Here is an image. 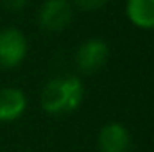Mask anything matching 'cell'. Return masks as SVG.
Wrapping results in <instances>:
<instances>
[{
	"instance_id": "6",
	"label": "cell",
	"mask_w": 154,
	"mask_h": 152,
	"mask_svg": "<svg viewBox=\"0 0 154 152\" xmlns=\"http://www.w3.org/2000/svg\"><path fill=\"white\" fill-rule=\"evenodd\" d=\"M27 109V97L18 88L0 90V122L9 123L18 120Z\"/></svg>"
},
{
	"instance_id": "9",
	"label": "cell",
	"mask_w": 154,
	"mask_h": 152,
	"mask_svg": "<svg viewBox=\"0 0 154 152\" xmlns=\"http://www.w3.org/2000/svg\"><path fill=\"white\" fill-rule=\"evenodd\" d=\"M29 0H0V5L7 11H22Z\"/></svg>"
},
{
	"instance_id": "2",
	"label": "cell",
	"mask_w": 154,
	"mask_h": 152,
	"mask_svg": "<svg viewBox=\"0 0 154 152\" xmlns=\"http://www.w3.org/2000/svg\"><path fill=\"white\" fill-rule=\"evenodd\" d=\"M108 57H109V47L100 38L86 39L75 52L77 68L86 75L99 72L108 63Z\"/></svg>"
},
{
	"instance_id": "3",
	"label": "cell",
	"mask_w": 154,
	"mask_h": 152,
	"mask_svg": "<svg viewBox=\"0 0 154 152\" xmlns=\"http://www.w3.org/2000/svg\"><path fill=\"white\" fill-rule=\"evenodd\" d=\"M27 56V39L18 29L0 31V68L11 70L23 63Z\"/></svg>"
},
{
	"instance_id": "8",
	"label": "cell",
	"mask_w": 154,
	"mask_h": 152,
	"mask_svg": "<svg viewBox=\"0 0 154 152\" xmlns=\"http://www.w3.org/2000/svg\"><path fill=\"white\" fill-rule=\"evenodd\" d=\"M109 0H75V4L82 11H97L100 7H104Z\"/></svg>"
},
{
	"instance_id": "5",
	"label": "cell",
	"mask_w": 154,
	"mask_h": 152,
	"mask_svg": "<svg viewBox=\"0 0 154 152\" xmlns=\"http://www.w3.org/2000/svg\"><path fill=\"white\" fill-rule=\"evenodd\" d=\"M99 152H131L133 140L127 127L120 122L106 123L97 136Z\"/></svg>"
},
{
	"instance_id": "7",
	"label": "cell",
	"mask_w": 154,
	"mask_h": 152,
	"mask_svg": "<svg viewBox=\"0 0 154 152\" xmlns=\"http://www.w3.org/2000/svg\"><path fill=\"white\" fill-rule=\"evenodd\" d=\"M129 20L140 29H154V0H127Z\"/></svg>"
},
{
	"instance_id": "1",
	"label": "cell",
	"mask_w": 154,
	"mask_h": 152,
	"mask_svg": "<svg viewBox=\"0 0 154 152\" xmlns=\"http://www.w3.org/2000/svg\"><path fill=\"white\" fill-rule=\"evenodd\" d=\"M84 99V86L75 75H61L50 79L41 90V108L54 116L74 113Z\"/></svg>"
},
{
	"instance_id": "4",
	"label": "cell",
	"mask_w": 154,
	"mask_h": 152,
	"mask_svg": "<svg viewBox=\"0 0 154 152\" xmlns=\"http://www.w3.org/2000/svg\"><path fill=\"white\" fill-rule=\"evenodd\" d=\"M72 22V5L68 0H47L39 9V25L43 31L59 32Z\"/></svg>"
}]
</instances>
